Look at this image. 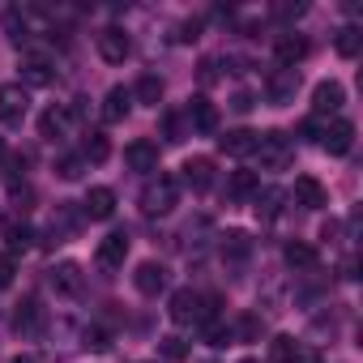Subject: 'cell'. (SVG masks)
Here are the masks:
<instances>
[{
  "label": "cell",
  "instance_id": "17",
  "mask_svg": "<svg viewBox=\"0 0 363 363\" xmlns=\"http://www.w3.org/2000/svg\"><path fill=\"white\" fill-rule=\"evenodd\" d=\"M257 137H261V133L235 128V133L218 137V150H223V154H231V158H248V154H257Z\"/></svg>",
  "mask_w": 363,
  "mask_h": 363
},
{
  "label": "cell",
  "instance_id": "35",
  "mask_svg": "<svg viewBox=\"0 0 363 363\" xmlns=\"http://www.w3.org/2000/svg\"><path fill=\"white\" fill-rule=\"evenodd\" d=\"M82 171H86V158H77V154H60L56 158V175L60 179H82Z\"/></svg>",
  "mask_w": 363,
  "mask_h": 363
},
{
  "label": "cell",
  "instance_id": "8",
  "mask_svg": "<svg viewBox=\"0 0 363 363\" xmlns=\"http://www.w3.org/2000/svg\"><path fill=\"white\" fill-rule=\"evenodd\" d=\"M124 257H128V235H124V231H111V235L99 240V248H94V261H99L103 269H120Z\"/></svg>",
  "mask_w": 363,
  "mask_h": 363
},
{
  "label": "cell",
  "instance_id": "45",
  "mask_svg": "<svg viewBox=\"0 0 363 363\" xmlns=\"http://www.w3.org/2000/svg\"><path fill=\"white\" fill-rule=\"evenodd\" d=\"M9 363H39V359H30V354H18V359H9Z\"/></svg>",
  "mask_w": 363,
  "mask_h": 363
},
{
  "label": "cell",
  "instance_id": "27",
  "mask_svg": "<svg viewBox=\"0 0 363 363\" xmlns=\"http://www.w3.org/2000/svg\"><path fill=\"white\" fill-rule=\"evenodd\" d=\"M333 48H337V56L354 60V56H359V48H363V35H359V26H342V30H337V39H333Z\"/></svg>",
  "mask_w": 363,
  "mask_h": 363
},
{
  "label": "cell",
  "instance_id": "46",
  "mask_svg": "<svg viewBox=\"0 0 363 363\" xmlns=\"http://www.w3.org/2000/svg\"><path fill=\"white\" fill-rule=\"evenodd\" d=\"M0 158H5V141H0Z\"/></svg>",
  "mask_w": 363,
  "mask_h": 363
},
{
  "label": "cell",
  "instance_id": "23",
  "mask_svg": "<svg viewBox=\"0 0 363 363\" xmlns=\"http://www.w3.org/2000/svg\"><path fill=\"white\" fill-rule=\"evenodd\" d=\"M65 128H69V111H60V107H48V111L39 116V137L56 141V137H65Z\"/></svg>",
  "mask_w": 363,
  "mask_h": 363
},
{
  "label": "cell",
  "instance_id": "7",
  "mask_svg": "<svg viewBox=\"0 0 363 363\" xmlns=\"http://www.w3.org/2000/svg\"><path fill=\"white\" fill-rule=\"evenodd\" d=\"M320 145L329 150V154H350V145H354V124L350 120H329L325 128H320Z\"/></svg>",
  "mask_w": 363,
  "mask_h": 363
},
{
  "label": "cell",
  "instance_id": "31",
  "mask_svg": "<svg viewBox=\"0 0 363 363\" xmlns=\"http://www.w3.org/2000/svg\"><path fill=\"white\" fill-rule=\"evenodd\" d=\"M252 252V240L244 235V231H227L223 235V257H231V261H244Z\"/></svg>",
  "mask_w": 363,
  "mask_h": 363
},
{
  "label": "cell",
  "instance_id": "9",
  "mask_svg": "<svg viewBox=\"0 0 363 363\" xmlns=\"http://www.w3.org/2000/svg\"><path fill=\"white\" fill-rule=\"evenodd\" d=\"M346 103V90H342V82H316V90H312V111L316 116H333L337 107Z\"/></svg>",
  "mask_w": 363,
  "mask_h": 363
},
{
  "label": "cell",
  "instance_id": "20",
  "mask_svg": "<svg viewBox=\"0 0 363 363\" xmlns=\"http://www.w3.org/2000/svg\"><path fill=\"white\" fill-rule=\"evenodd\" d=\"M133 99L145 103V107H158V103H162V77H158V73H141L137 86H133Z\"/></svg>",
  "mask_w": 363,
  "mask_h": 363
},
{
  "label": "cell",
  "instance_id": "47",
  "mask_svg": "<svg viewBox=\"0 0 363 363\" xmlns=\"http://www.w3.org/2000/svg\"><path fill=\"white\" fill-rule=\"evenodd\" d=\"M244 363H252V359H244Z\"/></svg>",
  "mask_w": 363,
  "mask_h": 363
},
{
  "label": "cell",
  "instance_id": "11",
  "mask_svg": "<svg viewBox=\"0 0 363 363\" xmlns=\"http://www.w3.org/2000/svg\"><path fill=\"white\" fill-rule=\"evenodd\" d=\"M52 286H56L60 295H82V291H86L82 265H77V261H60V265L52 269Z\"/></svg>",
  "mask_w": 363,
  "mask_h": 363
},
{
  "label": "cell",
  "instance_id": "37",
  "mask_svg": "<svg viewBox=\"0 0 363 363\" xmlns=\"http://www.w3.org/2000/svg\"><path fill=\"white\" fill-rule=\"evenodd\" d=\"M13 278H18V257L0 252V286H13Z\"/></svg>",
  "mask_w": 363,
  "mask_h": 363
},
{
  "label": "cell",
  "instance_id": "39",
  "mask_svg": "<svg viewBox=\"0 0 363 363\" xmlns=\"http://www.w3.org/2000/svg\"><path fill=\"white\" fill-rule=\"evenodd\" d=\"M5 235H9V252H18V248H30V240H35V231H30V227H9Z\"/></svg>",
  "mask_w": 363,
  "mask_h": 363
},
{
  "label": "cell",
  "instance_id": "44",
  "mask_svg": "<svg viewBox=\"0 0 363 363\" xmlns=\"http://www.w3.org/2000/svg\"><path fill=\"white\" fill-rule=\"evenodd\" d=\"M295 363H320V354H316V350H308V346H299V354H295Z\"/></svg>",
  "mask_w": 363,
  "mask_h": 363
},
{
  "label": "cell",
  "instance_id": "34",
  "mask_svg": "<svg viewBox=\"0 0 363 363\" xmlns=\"http://www.w3.org/2000/svg\"><path fill=\"white\" fill-rule=\"evenodd\" d=\"M201 329H206V342L214 346V350H223V346H231L235 337H231V329L223 325V320H201Z\"/></svg>",
  "mask_w": 363,
  "mask_h": 363
},
{
  "label": "cell",
  "instance_id": "48",
  "mask_svg": "<svg viewBox=\"0 0 363 363\" xmlns=\"http://www.w3.org/2000/svg\"><path fill=\"white\" fill-rule=\"evenodd\" d=\"M206 363H214V359H206Z\"/></svg>",
  "mask_w": 363,
  "mask_h": 363
},
{
  "label": "cell",
  "instance_id": "1",
  "mask_svg": "<svg viewBox=\"0 0 363 363\" xmlns=\"http://www.w3.org/2000/svg\"><path fill=\"white\" fill-rule=\"evenodd\" d=\"M179 206V179H171V175H158V179H150V184L141 189V210L154 218V214H171Z\"/></svg>",
  "mask_w": 363,
  "mask_h": 363
},
{
  "label": "cell",
  "instance_id": "15",
  "mask_svg": "<svg viewBox=\"0 0 363 363\" xmlns=\"http://www.w3.org/2000/svg\"><path fill=\"white\" fill-rule=\"evenodd\" d=\"M184 184L193 193H206L214 184V158H189L184 162Z\"/></svg>",
  "mask_w": 363,
  "mask_h": 363
},
{
  "label": "cell",
  "instance_id": "6",
  "mask_svg": "<svg viewBox=\"0 0 363 363\" xmlns=\"http://www.w3.org/2000/svg\"><path fill=\"white\" fill-rule=\"evenodd\" d=\"M128 52H133V43H128V35H124L120 26L99 30V56H103L107 65H124V60H128Z\"/></svg>",
  "mask_w": 363,
  "mask_h": 363
},
{
  "label": "cell",
  "instance_id": "18",
  "mask_svg": "<svg viewBox=\"0 0 363 363\" xmlns=\"http://www.w3.org/2000/svg\"><path fill=\"white\" fill-rule=\"evenodd\" d=\"M282 201H286L282 189H257V193H252V210H257V218H265V223H274V218L282 214Z\"/></svg>",
  "mask_w": 363,
  "mask_h": 363
},
{
  "label": "cell",
  "instance_id": "43",
  "mask_svg": "<svg viewBox=\"0 0 363 363\" xmlns=\"http://www.w3.org/2000/svg\"><path fill=\"white\" fill-rule=\"evenodd\" d=\"M86 346H94V350H107L111 342H107V329H86Z\"/></svg>",
  "mask_w": 363,
  "mask_h": 363
},
{
  "label": "cell",
  "instance_id": "40",
  "mask_svg": "<svg viewBox=\"0 0 363 363\" xmlns=\"http://www.w3.org/2000/svg\"><path fill=\"white\" fill-rule=\"evenodd\" d=\"M197 77H201V86H214V82H218V60L206 56V60L197 65Z\"/></svg>",
  "mask_w": 363,
  "mask_h": 363
},
{
  "label": "cell",
  "instance_id": "38",
  "mask_svg": "<svg viewBox=\"0 0 363 363\" xmlns=\"http://www.w3.org/2000/svg\"><path fill=\"white\" fill-rule=\"evenodd\" d=\"M9 197H13V206L26 214V210H30V201H35V189H30V184H9Z\"/></svg>",
  "mask_w": 363,
  "mask_h": 363
},
{
  "label": "cell",
  "instance_id": "19",
  "mask_svg": "<svg viewBox=\"0 0 363 363\" xmlns=\"http://www.w3.org/2000/svg\"><path fill=\"white\" fill-rule=\"evenodd\" d=\"M116 214V193L111 189H90L86 193V218H111Z\"/></svg>",
  "mask_w": 363,
  "mask_h": 363
},
{
  "label": "cell",
  "instance_id": "29",
  "mask_svg": "<svg viewBox=\"0 0 363 363\" xmlns=\"http://www.w3.org/2000/svg\"><path fill=\"white\" fill-rule=\"evenodd\" d=\"M162 137L167 141H184L189 137V116L184 111H162Z\"/></svg>",
  "mask_w": 363,
  "mask_h": 363
},
{
  "label": "cell",
  "instance_id": "30",
  "mask_svg": "<svg viewBox=\"0 0 363 363\" xmlns=\"http://www.w3.org/2000/svg\"><path fill=\"white\" fill-rule=\"evenodd\" d=\"M22 77H26V86H48L56 73H52V65L48 60H39V56H30L26 65H22Z\"/></svg>",
  "mask_w": 363,
  "mask_h": 363
},
{
  "label": "cell",
  "instance_id": "26",
  "mask_svg": "<svg viewBox=\"0 0 363 363\" xmlns=\"http://www.w3.org/2000/svg\"><path fill=\"white\" fill-rule=\"evenodd\" d=\"M303 56H308V39H299V35L295 39H278V65L282 69H295Z\"/></svg>",
  "mask_w": 363,
  "mask_h": 363
},
{
  "label": "cell",
  "instance_id": "21",
  "mask_svg": "<svg viewBox=\"0 0 363 363\" xmlns=\"http://www.w3.org/2000/svg\"><path fill=\"white\" fill-rule=\"evenodd\" d=\"M39 325H43V308H39V299H22L18 312H13V329H18V333H35Z\"/></svg>",
  "mask_w": 363,
  "mask_h": 363
},
{
  "label": "cell",
  "instance_id": "25",
  "mask_svg": "<svg viewBox=\"0 0 363 363\" xmlns=\"http://www.w3.org/2000/svg\"><path fill=\"white\" fill-rule=\"evenodd\" d=\"M261 333H265V320H261L257 312H240V316H235L231 337H240V342H261Z\"/></svg>",
  "mask_w": 363,
  "mask_h": 363
},
{
  "label": "cell",
  "instance_id": "32",
  "mask_svg": "<svg viewBox=\"0 0 363 363\" xmlns=\"http://www.w3.org/2000/svg\"><path fill=\"white\" fill-rule=\"evenodd\" d=\"M295 354H299V342H295L291 333H278V337L269 342V359H274V363H295Z\"/></svg>",
  "mask_w": 363,
  "mask_h": 363
},
{
  "label": "cell",
  "instance_id": "2",
  "mask_svg": "<svg viewBox=\"0 0 363 363\" xmlns=\"http://www.w3.org/2000/svg\"><path fill=\"white\" fill-rule=\"evenodd\" d=\"M257 158H261V167L282 171V167L295 158V145H291L286 133H265V137H257Z\"/></svg>",
  "mask_w": 363,
  "mask_h": 363
},
{
  "label": "cell",
  "instance_id": "3",
  "mask_svg": "<svg viewBox=\"0 0 363 363\" xmlns=\"http://www.w3.org/2000/svg\"><path fill=\"white\" fill-rule=\"evenodd\" d=\"M167 312H171L175 325H201L206 320V308H201V295L197 291H175Z\"/></svg>",
  "mask_w": 363,
  "mask_h": 363
},
{
  "label": "cell",
  "instance_id": "14",
  "mask_svg": "<svg viewBox=\"0 0 363 363\" xmlns=\"http://www.w3.org/2000/svg\"><path fill=\"white\" fill-rule=\"evenodd\" d=\"M295 201L303 206V210H320L325 201H329V193H325V184L316 175H299L295 179Z\"/></svg>",
  "mask_w": 363,
  "mask_h": 363
},
{
  "label": "cell",
  "instance_id": "33",
  "mask_svg": "<svg viewBox=\"0 0 363 363\" xmlns=\"http://www.w3.org/2000/svg\"><path fill=\"white\" fill-rule=\"evenodd\" d=\"M158 350H162V359H171V363H184V359H189V342L179 337V333L162 337V342H158Z\"/></svg>",
  "mask_w": 363,
  "mask_h": 363
},
{
  "label": "cell",
  "instance_id": "10",
  "mask_svg": "<svg viewBox=\"0 0 363 363\" xmlns=\"http://www.w3.org/2000/svg\"><path fill=\"white\" fill-rule=\"evenodd\" d=\"M26 86H0V124H18L26 116Z\"/></svg>",
  "mask_w": 363,
  "mask_h": 363
},
{
  "label": "cell",
  "instance_id": "24",
  "mask_svg": "<svg viewBox=\"0 0 363 363\" xmlns=\"http://www.w3.org/2000/svg\"><path fill=\"white\" fill-rule=\"evenodd\" d=\"M282 257H286L291 269H312V265H316V248L303 244V240H291V244L282 248Z\"/></svg>",
  "mask_w": 363,
  "mask_h": 363
},
{
  "label": "cell",
  "instance_id": "42",
  "mask_svg": "<svg viewBox=\"0 0 363 363\" xmlns=\"http://www.w3.org/2000/svg\"><path fill=\"white\" fill-rule=\"evenodd\" d=\"M252 103H257V99H252L248 90H240V94L231 99V111H240V116H248V111H252Z\"/></svg>",
  "mask_w": 363,
  "mask_h": 363
},
{
  "label": "cell",
  "instance_id": "16",
  "mask_svg": "<svg viewBox=\"0 0 363 363\" xmlns=\"http://www.w3.org/2000/svg\"><path fill=\"white\" fill-rule=\"evenodd\" d=\"M128 111H133V90L111 86V90H107V99H103V120H107V124H120Z\"/></svg>",
  "mask_w": 363,
  "mask_h": 363
},
{
  "label": "cell",
  "instance_id": "13",
  "mask_svg": "<svg viewBox=\"0 0 363 363\" xmlns=\"http://www.w3.org/2000/svg\"><path fill=\"white\" fill-rule=\"evenodd\" d=\"M133 286H137L141 295H150V299H154V295L167 286V269H162L158 261H141V265H137V274H133Z\"/></svg>",
  "mask_w": 363,
  "mask_h": 363
},
{
  "label": "cell",
  "instance_id": "22",
  "mask_svg": "<svg viewBox=\"0 0 363 363\" xmlns=\"http://www.w3.org/2000/svg\"><path fill=\"white\" fill-rule=\"evenodd\" d=\"M257 189H261L257 171H235V175L227 179V197H231V201H248V197H252Z\"/></svg>",
  "mask_w": 363,
  "mask_h": 363
},
{
  "label": "cell",
  "instance_id": "5",
  "mask_svg": "<svg viewBox=\"0 0 363 363\" xmlns=\"http://www.w3.org/2000/svg\"><path fill=\"white\" fill-rule=\"evenodd\" d=\"M124 162H128V171L150 175V171H158V145L150 137H137V141L124 145Z\"/></svg>",
  "mask_w": 363,
  "mask_h": 363
},
{
  "label": "cell",
  "instance_id": "4",
  "mask_svg": "<svg viewBox=\"0 0 363 363\" xmlns=\"http://www.w3.org/2000/svg\"><path fill=\"white\" fill-rule=\"evenodd\" d=\"M295 90H299V69H278V73L265 77V99L278 103V107H286L295 99Z\"/></svg>",
  "mask_w": 363,
  "mask_h": 363
},
{
  "label": "cell",
  "instance_id": "41",
  "mask_svg": "<svg viewBox=\"0 0 363 363\" xmlns=\"http://www.w3.org/2000/svg\"><path fill=\"white\" fill-rule=\"evenodd\" d=\"M9 39H13V43H26V18L9 13Z\"/></svg>",
  "mask_w": 363,
  "mask_h": 363
},
{
  "label": "cell",
  "instance_id": "12",
  "mask_svg": "<svg viewBox=\"0 0 363 363\" xmlns=\"http://www.w3.org/2000/svg\"><path fill=\"white\" fill-rule=\"evenodd\" d=\"M184 116H189V128H201V133H214L218 128V107L210 103V99H189V107H184Z\"/></svg>",
  "mask_w": 363,
  "mask_h": 363
},
{
  "label": "cell",
  "instance_id": "36",
  "mask_svg": "<svg viewBox=\"0 0 363 363\" xmlns=\"http://www.w3.org/2000/svg\"><path fill=\"white\" fill-rule=\"evenodd\" d=\"M26 167H30V154H13V158H5V179H9V184H18V179L26 175Z\"/></svg>",
  "mask_w": 363,
  "mask_h": 363
},
{
  "label": "cell",
  "instance_id": "28",
  "mask_svg": "<svg viewBox=\"0 0 363 363\" xmlns=\"http://www.w3.org/2000/svg\"><path fill=\"white\" fill-rule=\"evenodd\" d=\"M82 158H86V162H107V158H111V141H107L103 133H86Z\"/></svg>",
  "mask_w": 363,
  "mask_h": 363
}]
</instances>
